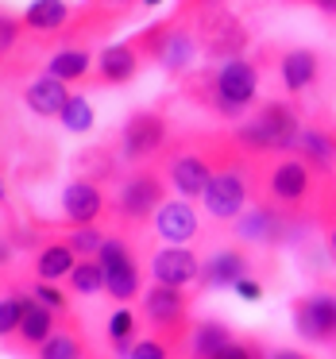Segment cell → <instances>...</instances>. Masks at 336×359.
<instances>
[{
	"instance_id": "cell-1",
	"label": "cell",
	"mask_w": 336,
	"mask_h": 359,
	"mask_svg": "<svg viewBox=\"0 0 336 359\" xmlns=\"http://www.w3.org/2000/svg\"><path fill=\"white\" fill-rule=\"evenodd\" d=\"M313 174L317 170L302 155H278L271 163H259V155H251V182H255L259 201L278 209L286 220L302 217L309 209L313 194H317V178Z\"/></svg>"
},
{
	"instance_id": "cell-2",
	"label": "cell",
	"mask_w": 336,
	"mask_h": 359,
	"mask_svg": "<svg viewBox=\"0 0 336 359\" xmlns=\"http://www.w3.org/2000/svg\"><path fill=\"white\" fill-rule=\"evenodd\" d=\"M189 16H194L197 50L209 62H228V58H240L248 50L251 32L224 0H189Z\"/></svg>"
},
{
	"instance_id": "cell-3",
	"label": "cell",
	"mask_w": 336,
	"mask_h": 359,
	"mask_svg": "<svg viewBox=\"0 0 336 359\" xmlns=\"http://www.w3.org/2000/svg\"><path fill=\"white\" fill-rule=\"evenodd\" d=\"M166 174L159 163H140L116 189V201H112L109 217L116 224V232H135L147 220H155L159 205L166 201Z\"/></svg>"
},
{
	"instance_id": "cell-4",
	"label": "cell",
	"mask_w": 336,
	"mask_h": 359,
	"mask_svg": "<svg viewBox=\"0 0 336 359\" xmlns=\"http://www.w3.org/2000/svg\"><path fill=\"white\" fill-rule=\"evenodd\" d=\"M297 135H302V120H297L294 104L267 101V104H259V112L248 124L236 128L232 140L248 155H286V151L297 147Z\"/></svg>"
},
{
	"instance_id": "cell-5",
	"label": "cell",
	"mask_w": 336,
	"mask_h": 359,
	"mask_svg": "<svg viewBox=\"0 0 336 359\" xmlns=\"http://www.w3.org/2000/svg\"><path fill=\"white\" fill-rule=\"evenodd\" d=\"M143 320H147V332L163 336L178 348L182 359H189V336H194V317H189V294L186 286H155L143 294Z\"/></svg>"
},
{
	"instance_id": "cell-6",
	"label": "cell",
	"mask_w": 336,
	"mask_h": 359,
	"mask_svg": "<svg viewBox=\"0 0 336 359\" xmlns=\"http://www.w3.org/2000/svg\"><path fill=\"white\" fill-rule=\"evenodd\" d=\"M159 166H163L166 182H170L174 189H178L182 197H201L205 186H209L213 178V155H209V143H205V135H197V140H186L178 143V147L159 155Z\"/></svg>"
},
{
	"instance_id": "cell-7",
	"label": "cell",
	"mask_w": 336,
	"mask_h": 359,
	"mask_svg": "<svg viewBox=\"0 0 336 359\" xmlns=\"http://www.w3.org/2000/svg\"><path fill=\"white\" fill-rule=\"evenodd\" d=\"M105 266V294L112 302H135L140 297V286H143V271H140V259H135V248L128 240V232H116V236H105L101 251H97Z\"/></svg>"
},
{
	"instance_id": "cell-8",
	"label": "cell",
	"mask_w": 336,
	"mask_h": 359,
	"mask_svg": "<svg viewBox=\"0 0 336 359\" xmlns=\"http://www.w3.org/2000/svg\"><path fill=\"white\" fill-rule=\"evenodd\" d=\"M166 135H170V120H166V109L155 104V109H140L128 116L124 132H120V158L132 166L151 163V158L163 155Z\"/></svg>"
},
{
	"instance_id": "cell-9",
	"label": "cell",
	"mask_w": 336,
	"mask_h": 359,
	"mask_svg": "<svg viewBox=\"0 0 336 359\" xmlns=\"http://www.w3.org/2000/svg\"><path fill=\"white\" fill-rule=\"evenodd\" d=\"M294 313V332L305 344H336V294L317 290V294H302L290 302Z\"/></svg>"
},
{
	"instance_id": "cell-10",
	"label": "cell",
	"mask_w": 336,
	"mask_h": 359,
	"mask_svg": "<svg viewBox=\"0 0 336 359\" xmlns=\"http://www.w3.org/2000/svg\"><path fill=\"white\" fill-rule=\"evenodd\" d=\"M217 89H220V97H224V116L228 120H240L243 112L255 104V93H259V62H255V58H243V55L220 62Z\"/></svg>"
},
{
	"instance_id": "cell-11",
	"label": "cell",
	"mask_w": 336,
	"mask_h": 359,
	"mask_svg": "<svg viewBox=\"0 0 336 359\" xmlns=\"http://www.w3.org/2000/svg\"><path fill=\"white\" fill-rule=\"evenodd\" d=\"M140 70H143V55L128 39V43H116V47H105L97 55V74L89 78V86H128Z\"/></svg>"
},
{
	"instance_id": "cell-12",
	"label": "cell",
	"mask_w": 336,
	"mask_h": 359,
	"mask_svg": "<svg viewBox=\"0 0 336 359\" xmlns=\"http://www.w3.org/2000/svg\"><path fill=\"white\" fill-rule=\"evenodd\" d=\"M151 278L166 282V286H189L201 278V263L186 243H170V248L151 255Z\"/></svg>"
},
{
	"instance_id": "cell-13",
	"label": "cell",
	"mask_w": 336,
	"mask_h": 359,
	"mask_svg": "<svg viewBox=\"0 0 336 359\" xmlns=\"http://www.w3.org/2000/svg\"><path fill=\"white\" fill-rule=\"evenodd\" d=\"M62 212L70 224H97L105 217V189L93 178H74L62 189Z\"/></svg>"
},
{
	"instance_id": "cell-14",
	"label": "cell",
	"mask_w": 336,
	"mask_h": 359,
	"mask_svg": "<svg viewBox=\"0 0 336 359\" xmlns=\"http://www.w3.org/2000/svg\"><path fill=\"white\" fill-rule=\"evenodd\" d=\"M89 355H93V351H89L74 313H62V317H58V328L32 351V359H89Z\"/></svg>"
},
{
	"instance_id": "cell-15",
	"label": "cell",
	"mask_w": 336,
	"mask_h": 359,
	"mask_svg": "<svg viewBox=\"0 0 336 359\" xmlns=\"http://www.w3.org/2000/svg\"><path fill=\"white\" fill-rule=\"evenodd\" d=\"M58 317H62V313H55L51 309V305H43L39 297H32L27 294V305H24V320H20V328H16V336H12V348L16 351H27V355H32L35 348H39L43 340H47L51 332H55L58 328Z\"/></svg>"
},
{
	"instance_id": "cell-16",
	"label": "cell",
	"mask_w": 336,
	"mask_h": 359,
	"mask_svg": "<svg viewBox=\"0 0 336 359\" xmlns=\"http://www.w3.org/2000/svg\"><path fill=\"white\" fill-rule=\"evenodd\" d=\"M155 232L163 236L166 243H189L201 224H197V209L189 205V197H174V201H163L155 212Z\"/></svg>"
},
{
	"instance_id": "cell-17",
	"label": "cell",
	"mask_w": 336,
	"mask_h": 359,
	"mask_svg": "<svg viewBox=\"0 0 336 359\" xmlns=\"http://www.w3.org/2000/svg\"><path fill=\"white\" fill-rule=\"evenodd\" d=\"M251 271V255L243 248H224L217 255H209V263L201 266V290H228Z\"/></svg>"
},
{
	"instance_id": "cell-18",
	"label": "cell",
	"mask_w": 336,
	"mask_h": 359,
	"mask_svg": "<svg viewBox=\"0 0 336 359\" xmlns=\"http://www.w3.org/2000/svg\"><path fill=\"white\" fill-rule=\"evenodd\" d=\"M278 74H282L286 93H305L321 74V55L309 50V47H294V50H286V55L278 58Z\"/></svg>"
},
{
	"instance_id": "cell-19",
	"label": "cell",
	"mask_w": 336,
	"mask_h": 359,
	"mask_svg": "<svg viewBox=\"0 0 336 359\" xmlns=\"http://www.w3.org/2000/svg\"><path fill=\"white\" fill-rule=\"evenodd\" d=\"M66 101H70V89H66V81L51 78V74L35 78L32 86L24 89V104H27V112H35V116H43V120L62 116Z\"/></svg>"
},
{
	"instance_id": "cell-20",
	"label": "cell",
	"mask_w": 336,
	"mask_h": 359,
	"mask_svg": "<svg viewBox=\"0 0 336 359\" xmlns=\"http://www.w3.org/2000/svg\"><path fill=\"white\" fill-rule=\"evenodd\" d=\"M74 20V8L66 0H32L24 8V27L32 35H62Z\"/></svg>"
},
{
	"instance_id": "cell-21",
	"label": "cell",
	"mask_w": 336,
	"mask_h": 359,
	"mask_svg": "<svg viewBox=\"0 0 336 359\" xmlns=\"http://www.w3.org/2000/svg\"><path fill=\"white\" fill-rule=\"evenodd\" d=\"M178 89L197 104V109H209L213 116H224V97H220V89H217V70H209V66H205V70H186L178 78Z\"/></svg>"
},
{
	"instance_id": "cell-22",
	"label": "cell",
	"mask_w": 336,
	"mask_h": 359,
	"mask_svg": "<svg viewBox=\"0 0 336 359\" xmlns=\"http://www.w3.org/2000/svg\"><path fill=\"white\" fill-rule=\"evenodd\" d=\"M294 151H297V155H302L317 174H328V170H332V158H336V135L325 132V128H317V124H309V128H302Z\"/></svg>"
},
{
	"instance_id": "cell-23",
	"label": "cell",
	"mask_w": 336,
	"mask_h": 359,
	"mask_svg": "<svg viewBox=\"0 0 336 359\" xmlns=\"http://www.w3.org/2000/svg\"><path fill=\"white\" fill-rule=\"evenodd\" d=\"M74 263H78V251H74L70 243L66 240H47L39 251H35V278H47V282L70 278Z\"/></svg>"
},
{
	"instance_id": "cell-24",
	"label": "cell",
	"mask_w": 336,
	"mask_h": 359,
	"mask_svg": "<svg viewBox=\"0 0 336 359\" xmlns=\"http://www.w3.org/2000/svg\"><path fill=\"white\" fill-rule=\"evenodd\" d=\"M89 70H93V55H89V47H62L51 55L47 62V74L58 81H66V86H74V81H86Z\"/></svg>"
},
{
	"instance_id": "cell-25",
	"label": "cell",
	"mask_w": 336,
	"mask_h": 359,
	"mask_svg": "<svg viewBox=\"0 0 336 359\" xmlns=\"http://www.w3.org/2000/svg\"><path fill=\"white\" fill-rule=\"evenodd\" d=\"M232 328L224 320H194V336H189V359H209L213 351H220L228 340H232Z\"/></svg>"
},
{
	"instance_id": "cell-26",
	"label": "cell",
	"mask_w": 336,
	"mask_h": 359,
	"mask_svg": "<svg viewBox=\"0 0 336 359\" xmlns=\"http://www.w3.org/2000/svg\"><path fill=\"white\" fill-rule=\"evenodd\" d=\"M135 340H140V317H135L132 309H116L109 317V348L116 359H128L135 348Z\"/></svg>"
},
{
	"instance_id": "cell-27",
	"label": "cell",
	"mask_w": 336,
	"mask_h": 359,
	"mask_svg": "<svg viewBox=\"0 0 336 359\" xmlns=\"http://www.w3.org/2000/svg\"><path fill=\"white\" fill-rule=\"evenodd\" d=\"M27 282H12L4 294H0V340H12L24 320V305H27Z\"/></svg>"
},
{
	"instance_id": "cell-28",
	"label": "cell",
	"mask_w": 336,
	"mask_h": 359,
	"mask_svg": "<svg viewBox=\"0 0 336 359\" xmlns=\"http://www.w3.org/2000/svg\"><path fill=\"white\" fill-rule=\"evenodd\" d=\"M70 290L74 294H101L105 290V266H101V259L97 255H81L78 263H74V271H70Z\"/></svg>"
},
{
	"instance_id": "cell-29",
	"label": "cell",
	"mask_w": 336,
	"mask_h": 359,
	"mask_svg": "<svg viewBox=\"0 0 336 359\" xmlns=\"http://www.w3.org/2000/svg\"><path fill=\"white\" fill-rule=\"evenodd\" d=\"M62 128L66 132H78V135H86L89 128H93V104L86 101L81 93H70V101H66V109H62Z\"/></svg>"
},
{
	"instance_id": "cell-30",
	"label": "cell",
	"mask_w": 336,
	"mask_h": 359,
	"mask_svg": "<svg viewBox=\"0 0 336 359\" xmlns=\"http://www.w3.org/2000/svg\"><path fill=\"white\" fill-rule=\"evenodd\" d=\"M209 359H267V348L255 336H232L220 351H213Z\"/></svg>"
},
{
	"instance_id": "cell-31",
	"label": "cell",
	"mask_w": 336,
	"mask_h": 359,
	"mask_svg": "<svg viewBox=\"0 0 336 359\" xmlns=\"http://www.w3.org/2000/svg\"><path fill=\"white\" fill-rule=\"evenodd\" d=\"M128 359H182V355H178V348H174L170 340L147 332V336L135 340V348H132V355H128Z\"/></svg>"
},
{
	"instance_id": "cell-32",
	"label": "cell",
	"mask_w": 336,
	"mask_h": 359,
	"mask_svg": "<svg viewBox=\"0 0 336 359\" xmlns=\"http://www.w3.org/2000/svg\"><path fill=\"white\" fill-rule=\"evenodd\" d=\"M66 243H70L78 255H97V251H101V243H105V232L97 224H70Z\"/></svg>"
},
{
	"instance_id": "cell-33",
	"label": "cell",
	"mask_w": 336,
	"mask_h": 359,
	"mask_svg": "<svg viewBox=\"0 0 336 359\" xmlns=\"http://www.w3.org/2000/svg\"><path fill=\"white\" fill-rule=\"evenodd\" d=\"M24 16H12V12H0V62L20 47V35H24Z\"/></svg>"
},
{
	"instance_id": "cell-34",
	"label": "cell",
	"mask_w": 336,
	"mask_h": 359,
	"mask_svg": "<svg viewBox=\"0 0 336 359\" xmlns=\"http://www.w3.org/2000/svg\"><path fill=\"white\" fill-rule=\"evenodd\" d=\"M27 294L39 297L43 305H51L55 313H70V302H66V294L55 286V282H47V278H32V282H27Z\"/></svg>"
},
{
	"instance_id": "cell-35",
	"label": "cell",
	"mask_w": 336,
	"mask_h": 359,
	"mask_svg": "<svg viewBox=\"0 0 336 359\" xmlns=\"http://www.w3.org/2000/svg\"><path fill=\"white\" fill-rule=\"evenodd\" d=\"M236 294H240L243 297V302H259V297H263V286H259V282L255 278H251V274H243V278L240 282H236Z\"/></svg>"
},
{
	"instance_id": "cell-36",
	"label": "cell",
	"mask_w": 336,
	"mask_h": 359,
	"mask_svg": "<svg viewBox=\"0 0 336 359\" xmlns=\"http://www.w3.org/2000/svg\"><path fill=\"white\" fill-rule=\"evenodd\" d=\"M267 359H309L305 351H294V348H274V351H267Z\"/></svg>"
},
{
	"instance_id": "cell-37",
	"label": "cell",
	"mask_w": 336,
	"mask_h": 359,
	"mask_svg": "<svg viewBox=\"0 0 336 359\" xmlns=\"http://www.w3.org/2000/svg\"><path fill=\"white\" fill-rule=\"evenodd\" d=\"M8 263H12V243H4V240H0V271H4Z\"/></svg>"
},
{
	"instance_id": "cell-38",
	"label": "cell",
	"mask_w": 336,
	"mask_h": 359,
	"mask_svg": "<svg viewBox=\"0 0 336 359\" xmlns=\"http://www.w3.org/2000/svg\"><path fill=\"white\" fill-rule=\"evenodd\" d=\"M313 4H321L325 12H336V0H313Z\"/></svg>"
},
{
	"instance_id": "cell-39",
	"label": "cell",
	"mask_w": 336,
	"mask_h": 359,
	"mask_svg": "<svg viewBox=\"0 0 336 359\" xmlns=\"http://www.w3.org/2000/svg\"><path fill=\"white\" fill-rule=\"evenodd\" d=\"M328 251H332V259H336V224H332V232H328Z\"/></svg>"
},
{
	"instance_id": "cell-40",
	"label": "cell",
	"mask_w": 336,
	"mask_h": 359,
	"mask_svg": "<svg viewBox=\"0 0 336 359\" xmlns=\"http://www.w3.org/2000/svg\"><path fill=\"white\" fill-rule=\"evenodd\" d=\"M97 4H135V0H97Z\"/></svg>"
},
{
	"instance_id": "cell-41",
	"label": "cell",
	"mask_w": 336,
	"mask_h": 359,
	"mask_svg": "<svg viewBox=\"0 0 336 359\" xmlns=\"http://www.w3.org/2000/svg\"><path fill=\"white\" fill-rule=\"evenodd\" d=\"M143 4H147V8H155V4H163V0H143Z\"/></svg>"
},
{
	"instance_id": "cell-42",
	"label": "cell",
	"mask_w": 336,
	"mask_h": 359,
	"mask_svg": "<svg viewBox=\"0 0 336 359\" xmlns=\"http://www.w3.org/2000/svg\"><path fill=\"white\" fill-rule=\"evenodd\" d=\"M332 355H336V344H332Z\"/></svg>"
},
{
	"instance_id": "cell-43",
	"label": "cell",
	"mask_w": 336,
	"mask_h": 359,
	"mask_svg": "<svg viewBox=\"0 0 336 359\" xmlns=\"http://www.w3.org/2000/svg\"><path fill=\"white\" fill-rule=\"evenodd\" d=\"M89 359H97V355H89Z\"/></svg>"
}]
</instances>
